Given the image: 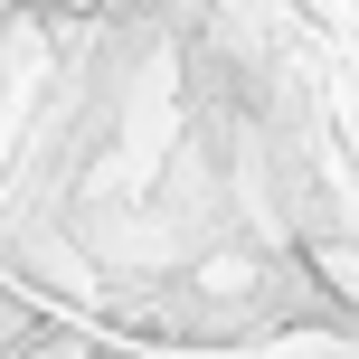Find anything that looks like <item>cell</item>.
<instances>
[{
    "mask_svg": "<svg viewBox=\"0 0 359 359\" xmlns=\"http://www.w3.org/2000/svg\"><path fill=\"white\" fill-rule=\"evenodd\" d=\"M29 10H48V19H76V10H95V0H29Z\"/></svg>",
    "mask_w": 359,
    "mask_h": 359,
    "instance_id": "6da1fadb",
    "label": "cell"
}]
</instances>
